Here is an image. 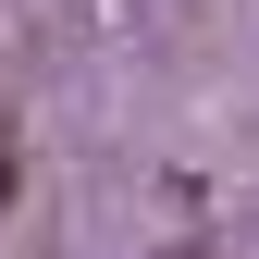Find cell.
<instances>
[{"mask_svg": "<svg viewBox=\"0 0 259 259\" xmlns=\"http://www.w3.org/2000/svg\"><path fill=\"white\" fill-rule=\"evenodd\" d=\"M0 210H13V148H0Z\"/></svg>", "mask_w": 259, "mask_h": 259, "instance_id": "cell-1", "label": "cell"}]
</instances>
